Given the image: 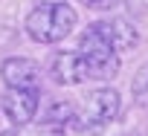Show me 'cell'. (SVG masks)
Segmentation results:
<instances>
[{"label":"cell","mask_w":148,"mask_h":136,"mask_svg":"<svg viewBox=\"0 0 148 136\" xmlns=\"http://www.w3.org/2000/svg\"><path fill=\"white\" fill-rule=\"evenodd\" d=\"M79 23V15L67 0H44L26 18V35L35 44H58Z\"/></svg>","instance_id":"6da1fadb"},{"label":"cell","mask_w":148,"mask_h":136,"mask_svg":"<svg viewBox=\"0 0 148 136\" xmlns=\"http://www.w3.org/2000/svg\"><path fill=\"white\" fill-rule=\"evenodd\" d=\"M79 52H82V58L87 61L90 78H96V81L116 78V73H119V55L113 52L110 41L105 38L102 20H99V23H90V26L82 32V38H79Z\"/></svg>","instance_id":"7a4b0ae2"},{"label":"cell","mask_w":148,"mask_h":136,"mask_svg":"<svg viewBox=\"0 0 148 136\" xmlns=\"http://www.w3.org/2000/svg\"><path fill=\"white\" fill-rule=\"evenodd\" d=\"M119 110H122L119 93L110 90V87H99V90H93V93L87 96V101H84V116H82L84 124H79V130H99V127L110 124V122L119 116Z\"/></svg>","instance_id":"3957f363"},{"label":"cell","mask_w":148,"mask_h":136,"mask_svg":"<svg viewBox=\"0 0 148 136\" xmlns=\"http://www.w3.org/2000/svg\"><path fill=\"white\" fill-rule=\"evenodd\" d=\"M0 107H3L6 119L15 124V127H23L35 119L38 107H41V99H38V90H21V87H6L3 99H0Z\"/></svg>","instance_id":"277c9868"},{"label":"cell","mask_w":148,"mask_h":136,"mask_svg":"<svg viewBox=\"0 0 148 136\" xmlns=\"http://www.w3.org/2000/svg\"><path fill=\"white\" fill-rule=\"evenodd\" d=\"M49 75L55 84H64V87H73V84H84L90 81V73H87V61L82 58V52H58L52 61H49Z\"/></svg>","instance_id":"5b68a950"},{"label":"cell","mask_w":148,"mask_h":136,"mask_svg":"<svg viewBox=\"0 0 148 136\" xmlns=\"http://www.w3.org/2000/svg\"><path fill=\"white\" fill-rule=\"evenodd\" d=\"M0 78H3L6 87L38 90L41 87V67L29 58H6L0 64Z\"/></svg>","instance_id":"8992f818"},{"label":"cell","mask_w":148,"mask_h":136,"mask_svg":"<svg viewBox=\"0 0 148 136\" xmlns=\"http://www.w3.org/2000/svg\"><path fill=\"white\" fill-rule=\"evenodd\" d=\"M102 29H105V38L110 41L113 52L122 55L128 49H134L139 44V32L134 29V23H128L125 18H110V20H102Z\"/></svg>","instance_id":"52a82bcc"},{"label":"cell","mask_w":148,"mask_h":136,"mask_svg":"<svg viewBox=\"0 0 148 136\" xmlns=\"http://www.w3.org/2000/svg\"><path fill=\"white\" fill-rule=\"evenodd\" d=\"M73 116H76V113H73V104H70V101L55 99V101H49V104H47V110H44L41 122H44V127H49V130H64L70 122H76Z\"/></svg>","instance_id":"ba28073f"},{"label":"cell","mask_w":148,"mask_h":136,"mask_svg":"<svg viewBox=\"0 0 148 136\" xmlns=\"http://www.w3.org/2000/svg\"><path fill=\"white\" fill-rule=\"evenodd\" d=\"M131 93H134V101L139 107H148V61L136 70V75L131 81Z\"/></svg>","instance_id":"9c48e42d"},{"label":"cell","mask_w":148,"mask_h":136,"mask_svg":"<svg viewBox=\"0 0 148 136\" xmlns=\"http://www.w3.org/2000/svg\"><path fill=\"white\" fill-rule=\"evenodd\" d=\"M125 6L134 15H148V0H125Z\"/></svg>","instance_id":"30bf717a"},{"label":"cell","mask_w":148,"mask_h":136,"mask_svg":"<svg viewBox=\"0 0 148 136\" xmlns=\"http://www.w3.org/2000/svg\"><path fill=\"white\" fill-rule=\"evenodd\" d=\"M82 3H84L87 9H110L116 0H82Z\"/></svg>","instance_id":"8fae6325"},{"label":"cell","mask_w":148,"mask_h":136,"mask_svg":"<svg viewBox=\"0 0 148 136\" xmlns=\"http://www.w3.org/2000/svg\"><path fill=\"white\" fill-rule=\"evenodd\" d=\"M0 136H21L18 130H6V133H0Z\"/></svg>","instance_id":"7c38bea8"}]
</instances>
